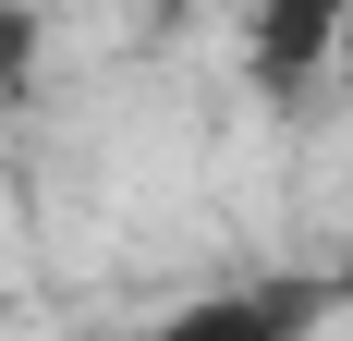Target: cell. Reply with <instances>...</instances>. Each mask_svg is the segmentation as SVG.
<instances>
[{"instance_id":"1","label":"cell","mask_w":353,"mask_h":341,"mask_svg":"<svg viewBox=\"0 0 353 341\" xmlns=\"http://www.w3.org/2000/svg\"><path fill=\"white\" fill-rule=\"evenodd\" d=\"M317 305H329V280H268V293H219V305H195L183 329H195V341H244V329H305Z\"/></svg>"},{"instance_id":"2","label":"cell","mask_w":353,"mask_h":341,"mask_svg":"<svg viewBox=\"0 0 353 341\" xmlns=\"http://www.w3.org/2000/svg\"><path fill=\"white\" fill-rule=\"evenodd\" d=\"M37 37H49V25H37V0H0V110L37 86Z\"/></svg>"},{"instance_id":"3","label":"cell","mask_w":353,"mask_h":341,"mask_svg":"<svg viewBox=\"0 0 353 341\" xmlns=\"http://www.w3.org/2000/svg\"><path fill=\"white\" fill-rule=\"evenodd\" d=\"M329 73H341V98H353V0H341V25H329Z\"/></svg>"},{"instance_id":"4","label":"cell","mask_w":353,"mask_h":341,"mask_svg":"<svg viewBox=\"0 0 353 341\" xmlns=\"http://www.w3.org/2000/svg\"><path fill=\"white\" fill-rule=\"evenodd\" d=\"M329 305H353V269H341V280H329Z\"/></svg>"},{"instance_id":"5","label":"cell","mask_w":353,"mask_h":341,"mask_svg":"<svg viewBox=\"0 0 353 341\" xmlns=\"http://www.w3.org/2000/svg\"><path fill=\"white\" fill-rule=\"evenodd\" d=\"M232 12H256V0H232Z\"/></svg>"}]
</instances>
